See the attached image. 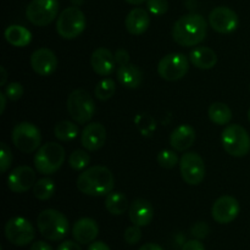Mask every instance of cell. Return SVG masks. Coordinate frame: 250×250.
<instances>
[{"label":"cell","mask_w":250,"mask_h":250,"mask_svg":"<svg viewBox=\"0 0 250 250\" xmlns=\"http://www.w3.org/2000/svg\"><path fill=\"white\" fill-rule=\"evenodd\" d=\"M115 178L105 166H92L83 171L77 178V188L81 193L90 197H103L112 192Z\"/></svg>","instance_id":"6da1fadb"},{"label":"cell","mask_w":250,"mask_h":250,"mask_svg":"<svg viewBox=\"0 0 250 250\" xmlns=\"http://www.w3.org/2000/svg\"><path fill=\"white\" fill-rule=\"evenodd\" d=\"M207 29V21L202 15H183L173 24L172 38L181 46H195L205 39Z\"/></svg>","instance_id":"7a4b0ae2"},{"label":"cell","mask_w":250,"mask_h":250,"mask_svg":"<svg viewBox=\"0 0 250 250\" xmlns=\"http://www.w3.org/2000/svg\"><path fill=\"white\" fill-rule=\"evenodd\" d=\"M39 232L45 239L58 242L65 238L68 233V220L62 212L55 209H46L39 214L37 219Z\"/></svg>","instance_id":"3957f363"},{"label":"cell","mask_w":250,"mask_h":250,"mask_svg":"<svg viewBox=\"0 0 250 250\" xmlns=\"http://www.w3.org/2000/svg\"><path fill=\"white\" fill-rule=\"evenodd\" d=\"M66 153L58 143L43 144L34 156V167L42 175H53L65 163Z\"/></svg>","instance_id":"277c9868"},{"label":"cell","mask_w":250,"mask_h":250,"mask_svg":"<svg viewBox=\"0 0 250 250\" xmlns=\"http://www.w3.org/2000/svg\"><path fill=\"white\" fill-rule=\"evenodd\" d=\"M225 151L234 158H243L250 151V136L241 125H229L225 127L221 136Z\"/></svg>","instance_id":"5b68a950"},{"label":"cell","mask_w":250,"mask_h":250,"mask_svg":"<svg viewBox=\"0 0 250 250\" xmlns=\"http://www.w3.org/2000/svg\"><path fill=\"white\" fill-rule=\"evenodd\" d=\"M67 111L76 124H87L95 114V103L84 89H76L67 98Z\"/></svg>","instance_id":"8992f818"},{"label":"cell","mask_w":250,"mask_h":250,"mask_svg":"<svg viewBox=\"0 0 250 250\" xmlns=\"http://www.w3.org/2000/svg\"><path fill=\"white\" fill-rule=\"evenodd\" d=\"M87 26L85 15L78 7L71 6L60 12L56 21V31L63 39H75Z\"/></svg>","instance_id":"52a82bcc"},{"label":"cell","mask_w":250,"mask_h":250,"mask_svg":"<svg viewBox=\"0 0 250 250\" xmlns=\"http://www.w3.org/2000/svg\"><path fill=\"white\" fill-rule=\"evenodd\" d=\"M59 7V0H32L26 7V17L34 26L45 27L56 19Z\"/></svg>","instance_id":"ba28073f"},{"label":"cell","mask_w":250,"mask_h":250,"mask_svg":"<svg viewBox=\"0 0 250 250\" xmlns=\"http://www.w3.org/2000/svg\"><path fill=\"white\" fill-rule=\"evenodd\" d=\"M12 143L22 153H33L41 148V131L36 125L31 122L17 124L12 129Z\"/></svg>","instance_id":"9c48e42d"},{"label":"cell","mask_w":250,"mask_h":250,"mask_svg":"<svg viewBox=\"0 0 250 250\" xmlns=\"http://www.w3.org/2000/svg\"><path fill=\"white\" fill-rule=\"evenodd\" d=\"M189 70V61L185 54L172 53L164 56L158 65V73L163 80L173 82L185 77Z\"/></svg>","instance_id":"30bf717a"},{"label":"cell","mask_w":250,"mask_h":250,"mask_svg":"<svg viewBox=\"0 0 250 250\" xmlns=\"http://www.w3.org/2000/svg\"><path fill=\"white\" fill-rule=\"evenodd\" d=\"M5 237L17 247L28 246L36 237V231L31 222L24 217H12L5 225Z\"/></svg>","instance_id":"8fae6325"},{"label":"cell","mask_w":250,"mask_h":250,"mask_svg":"<svg viewBox=\"0 0 250 250\" xmlns=\"http://www.w3.org/2000/svg\"><path fill=\"white\" fill-rule=\"evenodd\" d=\"M180 171L183 181L189 186H198L205 178V164L197 153L183 154L180 160Z\"/></svg>","instance_id":"7c38bea8"},{"label":"cell","mask_w":250,"mask_h":250,"mask_svg":"<svg viewBox=\"0 0 250 250\" xmlns=\"http://www.w3.org/2000/svg\"><path fill=\"white\" fill-rule=\"evenodd\" d=\"M209 23L214 31L221 34H229L238 28V15L227 6H217L209 15Z\"/></svg>","instance_id":"4fadbf2b"},{"label":"cell","mask_w":250,"mask_h":250,"mask_svg":"<svg viewBox=\"0 0 250 250\" xmlns=\"http://www.w3.org/2000/svg\"><path fill=\"white\" fill-rule=\"evenodd\" d=\"M241 211V207L236 198L231 195H222L215 200L211 208V216L219 224H229L234 221Z\"/></svg>","instance_id":"5bb4252c"},{"label":"cell","mask_w":250,"mask_h":250,"mask_svg":"<svg viewBox=\"0 0 250 250\" xmlns=\"http://www.w3.org/2000/svg\"><path fill=\"white\" fill-rule=\"evenodd\" d=\"M36 183V172L29 166H19L10 172L7 187L11 192L22 194L31 189Z\"/></svg>","instance_id":"9a60e30c"},{"label":"cell","mask_w":250,"mask_h":250,"mask_svg":"<svg viewBox=\"0 0 250 250\" xmlns=\"http://www.w3.org/2000/svg\"><path fill=\"white\" fill-rule=\"evenodd\" d=\"M31 66L37 75L43 77L50 76L58 67V58L50 49H37L31 55Z\"/></svg>","instance_id":"2e32d148"},{"label":"cell","mask_w":250,"mask_h":250,"mask_svg":"<svg viewBox=\"0 0 250 250\" xmlns=\"http://www.w3.org/2000/svg\"><path fill=\"white\" fill-rule=\"evenodd\" d=\"M106 129L99 122L88 124L81 134V143L88 151H95L103 148L106 142Z\"/></svg>","instance_id":"e0dca14e"},{"label":"cell","mask_w":250,"mask_h":250,"mask_svg":"<svg viewBox=\"0 0 250 250\" xmlns=\"http://www.w3.org/2000/svg\"><path fill=\"white\" fill-rule=\"evenodd\" d=\"M116 63L115 54L106 48L95 49L90 56V65L98 76H110L116 68Z\"/></svg>","instance_id":"ac0fdd59"},{"label":"cell","mask_w":250,"mask_h":250,"mask_svg":"<svg viewBox=\"0 0 250 250\" xmlns=\"http://www.w3.org/2000/svg\"><path fill=\"white\" fill-rule=\"evenodd\" d=\"M99 234V226L97 221L90 217H82L77 220L72 227V236L80 244H90Z\"/></svg>","instance_id":"d6986e66"},{"label":"cell","mask_w":250,"mask_h":250,"mask_svg":"<svg viewBox=\"0 0 250 250\" xmlns=\"http://www.w3.org/2000/svg\"><path fill=\"white\" fill-rule=\"evenodd\" d=\"M128 214L132 224L139 227H144L148 226L153 221L154 208L148 200L139 198L129 204Z\"/></svg>","instance_id":"ffe728a7"},{"label":"cell","mask_w":250,"mask_h":250,"mask_svg":"<svg viewBox=\"0 0 250 250\" xmlns=\"http://www.w3.org/2000/svg\"><path fill=\"white\" fill-rule=\"evenodd\" d=\"M150 24V17H149V11L142 9V7H136L131 10L125 20V26L128 33L133 36H141L146 33V29Z\"/></svg>","instance_id":"44dd1931"},{"label":"cell","mask_w":250,"mask_h":250,"mask_svg":"<svg viewBox=\"0 0 250 250\" xmlns=\"http://www.w3.org/2000/svg\"><path fill=\"white\" fill-rule=\"evenodd\" d=\"M195 129L189 125H181L173 129L170 136V144L176 151H186L194 144Z\"/></svg>","instance_id":"7402d4cb"},{"label":"cell","mask_w":250,"mask_h":250,"mask_svg":"<svg viewBox=\"0 0 250 250\" xmlns=\"http://www.w3.org/2000/svg\"><path fill=\"white\" fill-rule=\"evenodd\" d=\"M116 75L120 84L128 89H136V88L141 87L142 82H143V72L132 63L120 66L117 68Z\"/></svg>","instance_id":"603a6c76"},{"label":"cell","mask_w":250,"mask_h":250,"mask_svg":"<svg viewBox=\"0 0 250 250\" xmlns=\"http://www.w3.org/2000/svg\"><path fill=\"white\" fill-rule=\"evenodd\" d=\"M189 60L195 67L200 70H210L217 63V55L208 46H198L190 51Z\"/></svg>","instance_id":"cb8c5ba5"},{"label":"cell","mask_w":250,"mask_h":250,"mask_svg":"<svg viewBox=\"0 0 250 250\" xmlns=\"http://www.w3.org/2000/svg\"><path fill=\"white\" fill-rule=\"evenodd\" d=\"M4 37L7 43L16 48H24L32 41V33L26 27L12 24L9 26L4 32Z\"/></svg>","instance_id":"d4e9b609"},{"label":"cell","mask_w":250,"mask_h":250,"mask_svg":"<svg viewBox=\"0 0 250 250\" xmlns=\"http://www.w3.org/2000/svg\"><path fill=\"white\" fill-rule=\"evenodd\" d=\"M105 208L111 215H124L129 209L128 199L121 192H111L106 195Z\"/></svg>","instance_id":"484cf974"},{"label":"cell","mask_w":250,"mask_h":250,"mask_svg":"<svg viewBox=\"0 0 250 250\" xmlns=\"http://www.w3.org/2000/svg\"><path fill=\"white\" fill-rule=\"evenodd\" d=\"M208 115L212 124L217 126L229 125L232 120V111L225 103H214L210 105L208 110Z\"/></svg>","instance_id":"4316f807"},{"label":"cell","mask_w":250,"mask_h":250,"mask_svg":"<svg viewBox=\"0 0 250 250\" xmlns=\"http://www.w3.org/2000/svg\"><path fill=\"white\" fill-rule=\"evenodd\" d=\"M78 126L75 122L71 121H60L56 124L55 129H54V133L55 137L61 142H71L78 136Z\"/></svg>","instance_id":"83f0119b"},{"label":"cell","mask_w":250,"mask_h":250,"mask_svg":"<svg viewBox=\"0 0 250 250\" xmlns=\"http://www.w3.org/2000/svg\"><path fill=\"white\" fill-rule=\"evenodd\" d=\"M55 183L50 178H41L33 186V194L39 200H49L55 193Z\"/></svg>","instance_id":"f1b7e54d"},{"label":"cell","mask_w":250,"mask_h":250,"mask_svg":"<svg viewBox=\"0 0 250 250\" xmlns=\"http://www.w3.org/2000/svg\"><path fill=\"white\" fill-rule=\"evenodd\" d=\"M116 92V83L111 78H104L95 85L94 94L102 102L109 100Z\"/></svg>","instance_id":"f546056e"},{"label":"cell","mask_w":250,"mask_h":250,"mask_svg":"<svg viewBox=\"0 0 250 250\" xmlns=\"http://www.w3.org/2000/svg\"><path fill=\"white\" fill-rule=\"evenodd\" d=\"M90 158L89 154L84 150H75L70 156H68V165L71 168L76 171L84 170L89 164Z\"/></svg>","instance_id":"4dcf8cb0"},{"label":"cell","mask_w":250,"mask_h":250,"mask_svg":"<svg viewBox=\"0 0 250 250\" xmlns=\"http://www.w3.org/2000/svg\"><path fill=\"white\" fill-rule=\"evenodd\" d=\"M156 160L163 168H173L178 164V156L172 150H163L158 154Z\"/></svg>","instance_id":"1f68e13d"},{"label":"cell","mask_w":250,"mask_h":250,"mask_svg":"<svg viewBox=\"0 0 250 250\" xmlns=\"http://www.w3.org/2000/svg\"><path fill=\"white\" fill-rule=\"evenodd\" d=\"M167 9V0H146V10H148L151 15L161 16V15L166 14Z\"/></svg>","instance_id":"d6a6232c"},{"label":"cell","mask_w":250,"mask_h":250,"mask_svg":"<svg viewBox=\"0 0 250 250\" xmlns=\"http://www.w3.org/2000/svg\"><path fill=\"white\" fill-rule=\"evenodd\" d=\"M5 94H6L7 99L16 102V100L21 99L22 95H23V87H22L21 83L11 82L5 88Z\"/></svg>","instance_id":"836d02e7"},{"label":"cell","mask_w":250,"mask_h":250,"mask_svg":"<svg viewBox=\"0 0 250 250\" xmlns=\"http://www.w3.org/2000/svg\"><path fill=\"white\" fill-rule=\"evenodd\" d=\"M12 161V154L10 148L7 146L6 143L2 142L1 143V149H0V171L2 173L6 172L7 168L10 167Z\"/></svg>","instance_id":"e575fe53"},{"label":"cell","mask_w":250,"mask_h":250,"mask_svg":"<svg viewBox=\"0 0 250 250\" xmlns=\"http://www.w3.org/2000/svg\"><path fill=\"white\" fill-rule=\"evenodd\" d=\"M124 238L125 241H126V243L131 244V246L137 244L142 239L141 227L136 226V225H133V226L131 227H127L126 231H125Z\"/></svg>","instance_id":"d590c367"},{"label":"cell","mask_w":250,"mask_h":250,"mask_svg":"<svg viewBox=\"0 0 250 250\" xmlns=\"http://www.w3.org/2000/svg\"><path fill=\"white\" fill-rule=\"evenodd\" d=\"M210 229L209 225L205 224V222H198L194 226L192 227V234L198 239H203L209 234Z\"/></svg>","instance_id":"8d00e7d4"},{"label":"cell","mask_w":250,"mask_h":250,"mask_svg":"<svg viewBox=\"0 0 250 250\" xmlns=\"http://www.w3.org/2000/svg\"><path fill=\"white\" fill-rule=\"evenodd\" d=\"M115 59H116V62L120 66L127 65L129 62V54L128 51L125 50V49H119V50L115 53Z\"/></svg>","instance_id":"74e56055"},{"label":"cell","mask_w":250,"mask_h":250,"mask_svg":"<svg viewBox=\"0 0 250 250\" xmlns=\"http://www.w3.org/2000/svg\"><path fill=\"white\" fill-rule=\"evenodd\" d=\"M182 250H205L204 244L198 239H190L183 244Z\"/></svg>","instance_id":"f35d334b"},{"label":"cell","mask_w":250,"mask_h":250,"mask_svg":"<svg viewBox=\"0 0 250 250\" xmlns=\"http://www.w3.org/2000/svg\"><path fill=\"white\" fill-rule=\"evenodd\" d=\"M58 250H82L78 243L72 241H65L58 247Z\"/></svg>","instance_id":"ab89813d"},{"label":"cell","mask_w":250,"mask_h":250,"mask_svg":"<svg viewBox=\"0 0 250 250\" xmlns=\"http://www.w3.org/2000/svg\"><path fill=\"white\" fill-rule=\"evenodd\" d=\"M29 250H53V248H51V246H49L46 242L38 241V242H34V243L32 244L31 249Z\"/></svg>","instance_id":"60d3db41"},{"label":"cell","mask_w":250,"mask_h":250,"mask_svg":"<svg viewBox=\"0 0 250 250\" xmlns=\"http://www.w3.org/2000/svg\"><path fill=\"white\" fill-rule=\"evenodd\" d=\"M87 250H110V248L107 244L104 243V242L98 241V242H93V243H90Z\"/></svg>","instance_id":"b9f144b4"},{"label":"cell","mask_w":250,"mask_h":250,"mask_svg":"<svg viewBox=\"0 0 250 250\" xmlns=\"http://www.w3.org/2000/svg\"><path fill=\"white\" fill-rule=\"evenodd\" d=\"M139 250H164V249L156 243H146L139 248Z\"/></svg>","instance_id":"7bdbcfd3"},{"label":"cell","mask_w":250,"mask_h":250,"mask_svg":"<svg viewBox=\"0 0 250 250\" xmlns=\"http://www.w3.org/2000/svg\"><path fill=\"white\" fill-rule=\"evenodd\" d=\"M6 94L5 93H0V103H1V105H0V114H4L5 111V107H6Z\"/></svg>","instance_id":"ee69618b"},{"label":"cell","mask_w":250,"mask_h":250,"mask_svg":"<svg viewBox=\"0 0 250 250\" xmlns=\"http://www.w3.org/2000/svg\"><path fill=\"white\" fill-rule=\"evenodd\" d=\"M0 72H1V81H0V85H5V83H6V80H7V73L4 66L0 67Z\"/></svg>","instance_id":"f6af8a7d"},{"label":"cell","mask_w":250,"mask_h":250,"mask_svg":"<svg viewBox=\"0 0 250 250\" xmlns=\"http://www.w3.org/2000/svg\"><path fill=\"white\" fill-rule=\"evenodd\" d=\"M126 2H128V4L131 5H141L143 4V2H146V0H125Z\"/></svg>","instance_id":"bcb514c9"},{"label":"cell","mask_w":250,"mask_h":250,"mask_svg":"<svg viewBox=\"0 0 250 250\" xmlns=\"http://www.w3.org/2000/svg\"><path fill=\"white\" fill-rule=\"evenodd\" d=\"M248 120H249V122H250V107H249V110H248Z\"/></svg>","instance_id":"7dc6e473"}]
</instances>
